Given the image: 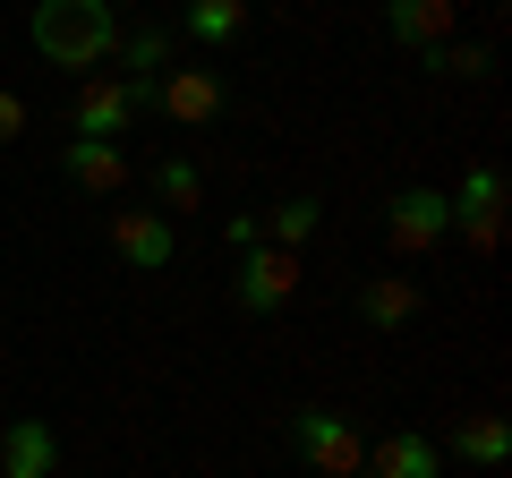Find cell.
Returning <instances> with one entry per match:
<instances>
[{
	"mask_svg": "<svg viewBox=\"0 0 512 478\" xmlns=\"http://www.w3.org/2000/svg\"><path fill=\"white\" fill-rule=\"evenodd\" d=\"M26 43H35L52 69L94 77L111 52H120V18H111V0H35V18H26Z\"/></svg>",
	"mask_w": 512,
	"mask_h": 478,
	"instance_id": "1",
	"label": "cell"
},
{
	"mask_svg": "<svg viewBox=\"0 0 512 478\" xmlns=\"http://www.w3.org/2000/svg\"><path fill=\"white\" fill-rule=\"evenodd\" d=\"M291 299H299V257L291 248H274V239L239 248V265H231V308L239 316H282Z\"/></svg>",
	"mask_w": 512,
	"mask_h": 478,
	"instance_id": "2",
	"label": "cell"
},
{
	"mask_svg": "<svg viewBox=\"0 0 512 478\" xmlns=\"http://www.w3.org/2000/svg\"><path fill=\"white\" fill-rule=\"evenodd\" d=\"M137 111H154V77H86V86H77L69 129H77V137H103V146H120V129L137 120Z\"/></svg>",
	"mask_w": 512,
	"mask_h": 478,
	"instance_id": "3",
	"label": "cell"
},
{
	"mask_svg": "<svg viewBox=\"0 0 512 478\" xmlns=\"http://www.w3.org/2000/svg\"><path fill=\"white\" fill-rule=\"evenodd\" d=\"M384 239H393V257H436L444 239H453L444 188H393L384 197Z\"/></svg>",
	"mask_w": 512,
	"mask_h": 478,
	"instance_id": "4",
	"label": "cell"
},
{
	"mask_svg": "<svg viewBox=\"0 0 512 478\" xmlns=\"http://www.w3.org/2000/svg\"><path fill=\"white\" fill-rule=\"evenodd\" d=\"M291 444H299V461L325 470V478H359V470H367V436L342 419V410H299V419H291Z\"/></svg>",
	"mask_w": 512,
	"mask_h": 478,
	"instance_id": "5",
	"label": "cell"
},
{
	"mask_svg": "<svg viewBox=\"0 0 512 478\" xmlns=\"http://www.w3.org/2000/svg\"><path fill=\"white\" fill-rule=\"evenodd\" d=\"M111 257H120L128 274H163V265L180 257V222H171L163 205H120V214H111Z\"/></svg>",
	"mask_w": 512,
	"mask_h": 478,
	"instance_id": "6",
	"label": "cell"
},
{
	"mask_svg": "<svg viewBox=\"0 0 512 478\" xmlns=\"http://www.w3.org/2000/svg\"><path fill=\"white\" fill-rule=\"evenodd\" d=\"M444 205H453V231L470 239L478 257L504 239V171H495V163H470V171H461V188H453Z\"/></svg>",
	"mask_w": 512,
	"mask_h": 478,
	"instance_id": "7",
	"label": "cell"
},
{
	"mask_svg": "<svg viewBox=\"0 0 512 478\" xmlns=\"http://www.w3.org/2000/svg\"><path fill=\"white\" fill-rule=\"evenodd\" d=\"M222 103H231V86H222L214 69H163V77H154V111H163V120H180V129L222 120Z\"/></svg>",
	"mask_w": 512,
	"mask_h": 478,
	"instance_id": "8",
	"label": "cell"
},
{
	"mask_svg": "<svg viewBox=\"0 0 512 478\" xmlns=\"http://www.w3.org/2000/svg\"><path fill=\"white\" fill-rule=\"evenodd\" d=\"M453 26H461V0H384V35L402 52H436V43H453Z\"/></svg>",
	"mask_w": 512,
	"mask_h": 478,
	"instance_id": "9",
	"label": "cell"
},
{
	"mask_svg": "<svg viewBox=\"0 0 512 478\" xmlns=\"http://www.w3.org/2000/svg\"><path fill=\"white\" fill-rule=\"evenodd\" d=\"M60 180L86 188V197H120L128 188V154L103 146V137H69V146H60Z\"/></svg>",
	"mask_w": 512,
	"mask_h": 478,
	"instance_id": "10",
	"label": "cell"
},
{
	"mask_svg": "<svg viewBox=\"0 0 512 478\" xmlns=\"http://www.w3.org/2000/svg\"><path fill=\"white\" fill-rule=\"evenodd\" d=\"M52 470H60L52 419H9L0 427V478H52Z\"/></svg>",
	"mask_w": 512,
	"mask_h": 478,
	"instance_id": "11",
	"label": "cell"
},
{
	"mask_svg": "<svg viewBox=\"0 0 512 478\" xmlns=\"http://www.w3.org/2000/svg\"><path fill=\"white\" fill-rule=\"evenodd\" d=\"M444 453H453V461H470V470H504V461H512V427L495 419V410H470V419H453Z\"/></svg>",
	"mask_w": 512,
	"mask_h": 478,
	"instance_id": "12",
	"label": "cell"
},
{
	"mask_svg": "<svg viewBox=\"0 0 512 478\" xmlns=\"http://www.w3.org/2000/svg\"><path fill=\"white\" fill-rule=\"evenodd\" d=\"M367 470H376V478H436L444 453H436L427 436H410V427H393V436L367 444Z\"/></svg>",
	"mask_w": 512,
	"mask_h": 478,
	"instance_id": "13",
	"label": "cell"
},
{
	"mask_svg": "<svg viewBox=\"0 0 512 478\" xmlns=\"http://www.w3.org/2000/svg\"><path fill=\"white\" fill-rule=\"evenodd\" d=\"M359 316H367L376 333H402L410 316H419V282H410V274H376V282L359 291Z\"/></svg>",
	"mask_w": 512,
	"mask_h": 478,
	"instance_id": "14",
	"label": "cell"
},
{
	"mask_svg": "<svg viewBox=\"0 0 512 478\" xmlns=\"http://www.w3.org/2000/svg\"><path fill=\"white\" fill-rule=\"evenodd\" d=\"M188 35L214 43V52L239 43V35H248V0H188Z\"/></svg>",
	"mask_w": 512,
	"mask_h": 478,
	"instance_id": "15",
	"label": "cell"
},
{
	"mask_svg": "<svg viewBox=\"0 0 512 478\" xmlns=\"http://www.w3.org/2000/svg\"><path fill=\"white\" fill-rule=\"evenodd\" d=\"M316 222H325V205H316V197H282L274 214H265V239L299 257V239H316Z\"/></svg>",
	"mask_w": 512,
	"mask_h": 478,
	"instance_id": "16",
	"label": "cell"
},
{
	"mask_svg": "<svg viewBox=\"0 0 512 478\" xmlns=\"http://www.w3.org/2000/svg\"><path fill=\"white\" fill-rule=\"evenodd\" d=\"M154 197H163V214H180V205L205 197V171L188 163V154H163V163H154Z\"/></svg>",
	"mask_w": 512,
	"mask_h": 478,
	"instance_id": "17",
	"label": "cell"
},
{
	"mask_svg": "<svg viewBox=\"0 0 512 478\" xmlns=\"http://www.w3.org/2000/svg\"><path fill=\"white\" fill-rule=\"evenodd\" d=\"M120 60H128V77H163L171 69V35L163 26H137V35L120 43Z\"/></svg>",
	"mask_w": 512,
	"mask_h": 478,
	"instance_id": "18",
	"label": "cell"
},
{
	"mask_svg": "<svg viewBox=\"0 0 512 478\" xmlns=\"http://www.w3.org/2000/svg\"><path fill=\"white\" fill-rule=\"evenodd\" d=\"M436 77H487V43H436V52H419Z\"/></svg>",
	"mask_w": 512,
	"mask_h": 478,
	"instance_id": "19",
	"label": "cell"
},
{
	"mask_svg": "<svg viewBox=\"0 0 512 478\" xmlns=\"http://www.w3.org/2000/svg\"><path fill=\"white\" fill-rule=\"evenodd\" d=\"M18 129H26V94H18V86H0V146H9Z\"/></svg>",
	"mask_w": 512,
	"mask_h": 478,
	"instance_id": "20",
	"label": "cell"
},
{
	"mask_svg": "<svg viewBox=\"0 0 512 478\" xmlns=\"http://www.w3.org/2000/svg\"><path fill=\"white\" fill-rule=\"evenodd\" d=\"M222 239H231V248H256V239H265V222H256V214H231V222H222Z\"/></svg>",
	"mask_w": 512,
	"mask_h": 478,
	"instance_id": "21",
	"label": "cell"
},
{
	"mask_svg": "<svg viewBox=\"0 0 512 478\" xmlns=\"http://www.w3.org/2000/svg\"><path fill=\"white\" fill-rule=\"evenodd\" d=\"M359 478H367V470H359Z\"/></svg>",
	"mask_w": 512,
	"mask_h": 478,
	"instance_id": "22",
	"label": "cell"
}]
</instances>
